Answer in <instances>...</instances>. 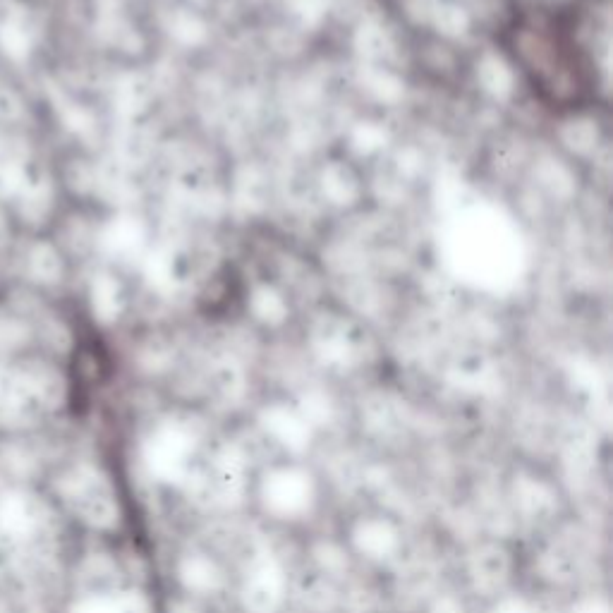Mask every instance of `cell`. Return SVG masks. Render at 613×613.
<instances>
[{
    "instance_id": "1",
    "label": "cell",
    "mask_w": 613,
    "mask_h": 613,
    "mask_svg": "<svg viewBox=\"0 0 613 613\" xmlns=\"http://www.w3.org/2000/svg\"><path fill=\"white\" fill-rule=\"evenodd\" d=\"M597 12V0H511L496 27V44L532 99L561 118L602 99Z\"/></svg>"
}]
</instances>
